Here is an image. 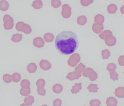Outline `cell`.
<instances>
[{"label":"cell","mask_w":124,"mask_h":106,"mask_svg":"<svg viewBox=\"0 0 124 106\" xmlns=\"http://www.w3.org/2000/svg\"><path fill=\"white\" fill-rule=\"evenodd\" d=\"M55 46L60 54L69 55L74 53L78 47L77 35L71 31H62L57 36Z\"/></svg>","instance_id":"6da1fadb"},{"label":"cell","mask_w":124,"mask_h":106,"mask_svg":"<svg viewBox=\"0 0 124 106\" xmlns=\"http://www.w3.org/2000/svg\"><path fill=\"white\" fill-rule=\"evenodd\" d=\"M4 28L6 30L11 29L14 26V20L11 17L8 15H6L3 17Z\"/></svg>","instance_id":"7a4b0ae2"},{"label":"cell","mask_w":124,"mask_h":106,"mask_svg":"<svg viewBox=\"0 0 124 106\" xmlns=\"http://www.w3.org/2000/svg\"><path fill=\"white\" fill-rule=\"evenodd\" d=\"M105 43L109 47L114 46L116 43V38L113 34H108L105 37Z\"/></svg>","instance_id":"3957f363"},{"label":"cell","mask_w":124,"mask_h":106,"mask_svg":"<svg viewBox=\"0 0 124 106\" xmlns=\"http://www.w3.org/2000/svg\"><path fill=\"white\" fill-rule=\"evenodd\" d=\"M114 93L116 96L119 98H124V87H119L115 90Z\"/></svg>","instance_id":"277c9868"},{"label":"cell","mask_w":124,"mask_h":106,"mask_svg":"<svg viewBox=\"0 0 124 106\" xmlns=\"http://www.w3.org/2000/svg\"><path fill=\"white\" fill-rule=\"evenodd\" d=\"M106 104L107 106H116L118 101L114 97H111L107 98Z\"/></svg>","instance_id":"5b68a950"},{"label":"cell","mask_w":124,"mask_h":106,"mask_svg":"<svg viewBox=\"0 0 124 106\" xmlns=\"http://www.w3.org/2000/svg\"><path fill=\"white\" fill-rule=\"evenodd\" d=\"M9 4L7 1L1 0L0 1V10L3 11H6L8 10Z\"/></svg>","instance_id":"8992f818"},{"label":"cell","mask_w":124,"mask_h":106,"mask_svg":"<svg viewBox=\"0 0 124 106\" xmlns=\"http://www.w3.org/2000/svg\"><path fill=\"white\" fill-rule=\"evenodd\" d=\"M107 10L109 14H114L118 10V7L116 4H111L108 6Z\"/></svg>","instance_id":"52a82bcc"},{"label":"cell","mask_w":124,"mask_h":106,"mask_svg":"<svg viewBox=\"0 0 124 106\" xmlns=\"http://www.w3.org/2000/svg\"><path fill=\"white\" fill-rule=\"evenodd\" d=\"M35 100H34V97L29 96L26 97L24 100V102L27 105L30 106H32L33 104L34 103Z\"/></svg>","instance_id":"ba28073f"},{"label":"cell","mask_w":124,"mask_h":106,"mask_svg":"<svg viewBox=\"0 0 124 106\" xmlns=\"http://www.w3.org/2000/svg\"><path fill=\"white\" fill-rule=\"evenodd\" d=\"M95 21L99 24L102 25L105 21V18L101 15H98L95 17Z\"/></svg>","instance_id":"9c48e42d"},{"label":"cell","mask_w":124,"mask_h":106,"mask_svg":"<svg viewBox=\"0 0 124 106\" xmlns=\"http://www.w3.org/2000/svg\"><path fill=\"white\" fill-rule=\"evenodd\" d=\"M81 84H76L75 86L73 87V89L71 90V92L73 94L77 93L81 90Z\"/></svg>","instance_id":"30bf717a"},{"label":"cell","mask_w":124,"mask_h":106,"mask_svg":"<svg viewBox=\"0 0 124 106\" xmlns=\"http://www.w3.org/2000/svg\"><path fill=\"white\" fill-rule=\"evenodd\" d=\"M62 87L61 86V85L59 84L55 85L53 87V91L55 93L57 94L61 93L62 90Z\"/></svg>","instance_id":"8fae6325"},{"label":"cell","mask_w":124,"mask_h":106,"mask_svg":"<svg viewBox=\"0 0 124 106\" xmlns=\"http://www.w3.org/2000/svg\"><path fill=\"white\" fill-rule=\"evenodd\" d=\"M117 68L116 65L114 63H110L108 64L107 67V69L108 72L115 71Z\"/></svg>","instance_id":"7c38bea8"},{"label":"cell","mask_w":124,"mask_h":106,"mask_svg":"<svg viewBox=\"0 0 124 106\" xmlns=\"http://www.w3.org/2000/svg\"><path fill=\"white\" fill-rule=\"evenodd\" d=\"M87 89H89L90 92L95 93L97 92V90L99 89V88L98 87L97 85L91 84L87 88Z\"/></svg>","instance_id":"4fadbf2b"},{"label":"cell","mask_w":124,"mask_h":106,"mask_svg":"<svg viewBox=\"0 0 124 106\" xmlns=\"http://www.w3.org/2000/svg\"><path fill=\"white\" fill-rule=\"evenodd\" d=\"M12 79L13 82H19L21 79V76L20 74L18 73H14L12 76Z\"/></svg>","instance_id":"5bb4252c"},{"label":"cell","mask_w":124,"mask_h":106,"mask_svg":"<svg viewBox=\"0 0 124 106\" xmlns=\"http://www.w3.org/2000/svg\"><path fill=\"white\" fill-rule=\"evenodd\" d=\"M102 55L103 59H108L110 56V53L109 50L107 49L102 51Z\"/></svg>","instance_id":"9a60e30c"},{"label":"cell","mask_w":124,"mask_h":106,"mask_svg":"<svg viewBox=\"0 0 124 106\" xmlns=\"http://www.w3.org/2000/svg\"><path fill=\"white\" fill-rule=\"evenodd\" d=\"M110 77L114 81H117L118 80L119 75L116 72H112L110 73Z\"/></svg>","instance_id":"2e32d148"},{"label":"cell","mask_w":124,"mask_h":106,"mask_svg":"<svg viewBox=\"0 0 124 106\" xmlns=\"http://www.w3.org/2000/svg\"><path fill=\"white\" fill-rule=\"evenodd\" d=\"M89 104L91 106H100L101 104V102L98 99H94L90 101Z\"/></svg>","instance_id":"e0dca14e"},{"label":"cell","mask_w":124,"mask_h":106,"mask_svg":"<svg viewBox=\"0 0 124 106\" xmlns=\"http://www.w3.org/2000/svg\"><path fill=\"white\" fill-rule=\"evenodd\" d=\"M108 34H113V33L110 30H105L100 35V36L101 39H105V37Z\"/></svg>","instance_id":"ac0fdd59"},{"label":"cell","mask_w":124,"mask_h":106,"mask_svg":"<svg viewBox=\"0 0 124 106\" xmlns=\"http://www.w3.org/2000/svg\"><path fill=\"white\" fill-rule=\"evenodd\" d=\"M94 30H95V32L96 33H100L104 29L103 25H101L99 26H97L95 25H94Z\"/></svg>","instance_id":"d6986e66"},{"label":"cell","mask_w":124,"mask_h":106,"mask_svg":"<svg viewBox=\"0 0 124 106\" xmlns=\"http://www.w3.org/2000/svg\"><path fill=\"white\" fill-rule=\"evenodd\" d=\"M3 80L6 83H8L12 82L11 76L9 74H6L3 76Z\"/></svg>","instance_id":"ffe728a7"},{"label":"cell","mask_w":124,"mask_h":106,"mask_svg":"<svg viewBox=\"0 0 124 106\" xmlns=\"http://www.w3.org/2000/svg\"><path fill=\"white\" fill-rule=\"evenodd\" d=\"M20 93L23 96H27L30 93V89L29 88L28 90H24L23 88L20 90Z\"/></svg>","instance_id":"44dd1931"},{"label":"cell","mask_w":124,"mask_h":106,"mask_svg":"<svg viewBox=\"0 0 124 106\" xmlns=\"http://www.w3.org/2000/svg\"><path fill=\"white\" fill-rule=\"evenodd\" d=\"M21 85L23 88H26L30 87V83L28 80H23L21 82Z\"/></svg>","instance_id":"7402d4cb"},{"label":"cell","mask_w":124,"mask_h":106,"mask_svg":"<svg viewBox=\"0 0 124 106\" xmlns=\"http://www.w3.org/2000/svg\"><path fill=\"white\" fill-rule=\"evenodd\" d=\"M62 101L60 99L57 98L53 102L54 106H61L62 105Z\"/></svg>","instance_id":"603a6c76"},{"label":"cell","mask_w":124,"mask_h":106,"mask_svg":"<svg viewBox=\"0 0 124 106\" xmlns=\"http://www.w3.org/2000/svg\"><path fill=\"white\" fill-rule=\"evenodd\" d=\"M119 64L121 66H124V55L121 56L118 60Z\"/></svg>","instance_id":"cb8c5ba5"},{"label":"cell","mask_w":124,"mask_h":106,"mask_svg":"<svg viewBox=\"0 0 124 106\" xmlns=\"http://www.w3.org/2000/svg\"><path fill=\"white\" fill-rule=\"evenodd\" d=\"M37 90H38L39 94L40 95L43 96H44L45 95V94H46V91L45 90L43 89H43L41 88H38Z\"/></svg>","instance_id":"d4e9b609"},{"label":"cell","mask_w":124,"mask_h":106,"mask_svg":"<svg viewBox=\"0 0 124 106\" xmlns=\"http://www.w3.org/2000/svg\"><path fill=\"white\" fill-rule=\"evenodd\" d=\"M97 73L95 72H93L90 78V80H92V81H95L97 79Z\"/></svg>","instance_id":"484cf974"},{"label":"cell","mask_w":124,"mask_h":106,"mask_svg":"<svg viewBox=\"0 0 124 106\" xmlns=\"http://www.w3.org/2000/svg\"><path fill=\"white\" fill-rule=\"evenodd\" d=\"M40 84L41 85H43L44 86V84H45V82H44V80H42L41 79L40 80H39L37 82V86H38Z\"/></svg>","instance_id":"4316f807"},{"label":"cell","mask_w":124,"mask_h":106,"mask_svg":"<svg viewBox=\"0 0 124 106\" xmlns=\"http://www.w3.org/2000/svg\"><path fill=\"white\" fill-rule=\"evenodd\" d=\"M121 12L122 14H124V5H123L121 8Z\"/></svg>","instance_id":"83f0119b"},{"label":"cell","mask_w":124,"mask_h":106,"mask_svg":"<svg viewBox=\"0 0 124 106\" xmlns=\"http://www.w3.org/2000/svg\"><path fill=\"white\" fill-rule=\"evenodd\" d=\"M20 106H28L27 104H26L23 103V104H21L20 105Z\"/></svg>","instance_id":"f1b7e54d"},{"label":"cell","mask_w":124,"mask_h":106,"mask_svg":"<svg viewBox=\"0 0 124 106\" xmlns=\"http://www.w3.org/2000/svg\"><path fill=\"white\" fill-rule=\"evenodd\" d=\"M42 106H47L46 105H43Z\"/></svg>","instance_id":"f546056e"},{"label":"cell","mask_w":124,"mask_h":106,"mask_svg":"<svg viewBox=\"0 0 124 106\" xmlns=\"http://www.w3.org/2000/svg\"></svg>","instance_id":"4dcf8cb0"}]
</instances>
